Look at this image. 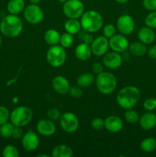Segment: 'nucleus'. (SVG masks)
Returning <instances> with one entry per match:
<instances>
[{
    "label": "nucleus",
    "mask_w": 156,
    "mask_h": 157,
    "mask_svg": "<svg viewBox=\"0 0 156 157\" xmlns=\"http://www.w3.org/2000/svg\"><path fill=\"white\" fill-rule=\"evenodd\" d=\"M140 99V90L135 86H126L121 89L116 95L119 107L125 110L132 109Z\"/></svg>",
    "instance_id": "nucleus-1"
},
{
    "label": "nucleus",
    "mask_w": 156,
    "mask_h": 157,
    "mask_svg": "<svg viewBox=\"0 0 156 157\" xmlns=\"http://www.w3.org/2000/svg\"><path fill=\"white\" fill-rule=\"evenodd\" d=\"M23 29V22L17 15H6L0 22V32L5 36L9 38H15L21 33Z\"/></svg>",
    "instance_id": "nucleus-2"
},
{
    "label": "nucleus",
    "mask_w": 156,
    "mask_h": 157,
    "mask_svg": "<svg viewBox=\"0 0 156 157\" xmlns=\"http://www.w3.org/2000/svg\"><path fill=\"white\" fill-rule=\"evenodd\" d=\"M81 27L87 32L93 33L100 30L103 25L102 16L98 12L89 10L84 12L80 17Z\"/></svg>",
    "instance_id": "nucleus-3"
},
{
    "label": "nucleus",
    "mask_w": 156,
    "mask_h": 157,
    "mask_svg": "<svg viewBox=\"0 0 156 157\" xmlns=\"http://www.w3.org/2000/svg\"><path fill=\"white\" fill-rule=\"evenodd\" d=\"M96 85L100 93L103 94H110L116 90L117 80L116 76L112 73L102 71V73L97 75Z\"/></svg>",
    "instance_id": "nucleus-4"
},
{
    "label": "nucleus",
    "mask_w": 156,
    "mask_h": 157,
    "mask_svg": "<svg viewBox=\"0 0 156 157\" xmlns=\"http://www.w3.org/2000/svg\"><path fill=\"white\" fill-rule=\"evenodd\" d=\"M32 110L25 106H20L14 109L10 113L11 123L15 127H24L32 121Z\"/></svg>",
    "instance_id": "nucleus-5"
},
{
    "label": "nucleus",
    "mask_w": 156,
    "mask_h": 157,
    "mask_svg": "<svg viewBox=\"0 0 156 157\" xmlns=\"http://www.w3.org/2000/svg\"><path fill=\"white\" fill-rule=\"evenodd\" d=\"M47 61L50 66L54 67H59L65 63L66 52L64 48L61 45H51L47 52Z\"/></svg>",
    "instance_id": "nucleus-6"
},
{
    "label": "nucleus",
    "mask_w": 156,
    "mask_h": 157,
    "mask_svg": "<svg viewBox=\"0 0 156 157\" xmlns=\"http://www.w3.org/2000/svg\"><path fill=\"white\" fill-rule=\"evenodd\" d=\"M64 14L68 18H80L84 12V5L80 0H67L63 6Z\"/></svg>",
    "instance_id": "nucleus-7"
},
{
    "label": "nucleus",
    "mask_w": 156,
    "mask_h": 157,
    "mask_svg": "<svg viewBox=\"0 0 156 157\" xmlns=\"http://www.w3.org/2000/svg\"><path fill=\"white\" fill-rule=\"evenodd\" d=\"M44 12L37 4L28 5L24 9V17L26 21L32 25H38L44 19Z\"/></svg>",
    "instance_id": "nucleus-8"
},
{
    "label": "nucleus",
    "mask_w": 156,
    "mask_h": 157,
    "mask_svg": "<svg viewBox=\"0 0 156 157\" xmlns=\"http://www.w3.org/2000/svg\"><path fill=\"white\" fill-rule=\"evenodd\" d=\"M60 124L64 131L67 133H74L79 127V119L75 113L66 112L61 114Z\"/></svg>",
    "instance_id": "nucleus-9"
},
{
    "label": "nucleus",
    "mask_w": 156,
    "mask_h": 157,
    "mask_svg": "<svg viewBox=\"0 0 156 157\" xmlns=\"http://www.w3.org/2000/svg\"><path fill=\"white\" fill-rule=\"evenodd\" d=\"M116 28L122 35H128L133 32L135 29V21L129 15H122L116 21Z\"/></svg>",
    "instance_id": "nucleus-10"
},
{
    "label": "nucleus",
    "mask_w": 156,
    "mask_h": 157,
    "mask_svg": "<svg viewBox=\"0 0 156 157\" xmlns=\"http://www.w3.org/2000/svg\"><path fill=\"white\" fill-rule=\"evenodd\" d=\"M109 45L113 52L121 53L128 48V40L124 35H114L109 40Z\"/></svg>",
    "instance_id": "nucleus-11"
},
{
    "label": "nucleus",
    "mask_w": 156,
    "mask_h": 157,
    "mask_svg": "<svg viewBox=\"0 0 156 157\" xmlns=\"http://www.w3.org/2000/svg\"><path fill=\"white\" fill-rule=\"evenodd\" d=\"M92 53L96 56H102L105 55L108 51L109 40L105 36H99L94 38L90 44Z\"/></svg>",
    "instance_id": "nucleus-12"
},
{
    "label": "nucleus",
    "mask_w": 156,
    "mask_h": 157,
    "mask_svg": "<svg viewBox=\"0 0 156 157\" xmlns=\"http://www.w3.org/2000/svg\"><path fill=\"white\" fill-rule=\"evenodd\" d=\"M39 138L33 130H29L23 135L21 138V144L23 148L27 151H34L39 146Z\"/></svg>",
    "instance_id": "nucleus-13"
},
{
    "label": "nucleus",
    "mask_w": 156,
    "mask_h": 157,
    "mask_svg": "<svg viewBox=\"0 0 156 157\" xmlns=\"http://www.w3.org/2000/svg\"><path fill=\"white\" fill-rule=\"evenodd\" d=\"M102 63L107 68L117 69L122 65V58L118 52H106L102 58Z\"/></svg>",
    "instance_id": "nucleus-14"
},
{
    "label": "nucleus",
    "mask_w": 156,
    "mask_h": 157,
    "mask_svg": "<svg viewBox=\"0 0 156 157\" xmlns=\"http://www.w3.org/2000/svg\"><path fill=\"white\" fill-rule=\"evenodd\" d=\"M37 130L41 135L49 136L56 131V126L50 119H41L37 124Z\"/></svg>",
    "instance_id": "nucleus-15"
},
{
    "label": "nucleus",
    "mask_w": 156,
    "mask_h": 157,
    "mask_svg": "<svg viewBox=\"0 0 156 157\" xmlns=\"http://www.w3.org/2000/svg\"><path fill=\"white\" fill-rule=\"evenodd\" d=\"M104 127L111 133H118L123 128V122L119 117L110 115L104 120Z\"/></svg>",
    "instance_id": "nucleus-16"
},
{
    "label": "nucleus",
    "mask_w": 156,
    "mask_h": 157,
    "mask_svg": "<svg viewBox=\"0 0 156 157\" xmlns=\"http://www.w3.org/2000/svg\"><path fill=\"white\" fill-rule=\"evenodd\" d=\"M52 87L54 90L60 94H65L68 93L70 87L69 81L61 75H58L54 78L52 80Z\"/></svg>",
    "instance_id": "nucleus-17"
},
{
    "label": "nucleus",
    "mask_w": 156,
    "mask_h": 157,
    "mask_svg": "<svg viewBox=\"0 0 156 157\" xmlns=\"http://www.w3.org/2000/svg\"><path fill=\"white\" fill-rule=\"evenodd\" d=\"M138 38L141 42L145 44H151L155 40V33L152 29L145 26L139 29L138 32Z\"/></svg>",
    "instance_id": "nucleus-18"
},
{
    "label": "nucleus",
    "mask_w": 156,
    "mask_h": 157,
    "mask_svg": "<svg viewBox=\"0 0 156 157\" xmlns=\"http://www.w3.org/2000/svg\"><path fill=\"white\" fill-rule=\"evenodd\" d=\"M75 56L78 60L82 61H87L92 55V50L90 44L86 43H80L75 48Z\"/></svg>",
    "instance_id": "nucleus-19"
},
{
    "label": "nucleus",
    "mask_w": 156,
    "mask_h": 157,
    "mask_svg": "<svg viewBox=\"0 0 156 157\" xmlns=\"http://www.w3.org/2000/svg\"><path fill=\"white\" fill-rule=\"evenodd\" d=\"M140 127L145 130H150L156 126V115L151 112L145 113L139 118Z\"/></svg>",
    "instance_id": "nucleus-20"
},
{
    "label": "nucleus",
    "mask_w": 156,
    "mask_h": 157,
    "mask_svg": "<svg viewBox=\"0 0 156 157\" xmlns=\"http://www.w3.org/2000/svg\"><path fill=\"white\" fill-rule=\"evenodd\" d=\"M73 150L67 145H58L51 152L52 157H71L73 156Z\"/></svg>",
    "instance_id": "nucleus-21"
},
{
    "label": "nucleus",
    "mask_w": 156,
    "mask_h": 157,
    "mask_svg": "<svg viewBox=\"0 0 156 157\" xmlns=\"http://www.w3.org/2000/svg\"><path fill=\"white\" fill-rule=\"evenodd\" d=\"M80 21H78L76 18H69L64 23V29L66 32L71 35H76L81 31Z\"/></svg>",
    "instance_id": "nucleus-22"
},
{
    "label": "nucleus",
    "mask_w": 156,
    "mask_h": 157,
    "mask_svg": "<svg viewBox=\"0 0 156 157\" xmlns=\"http://www.w3.org/2000/svg\"><path fill=\"white\" fill-rule=\"evenodd\" d=\"M24 0H10L7 4L8 12L12 15H18L24 9Z\"/></svg>",
    "instance_id": "nucleus-23"
},
{
    "label": "nucleus",
    "mask_w": 156,
    "mask_h": 157,
    "mask_svg": "<svg viewBox=\"0 0 156 157\" xmlns=\"http://www.w3.org/2000/svg\"><path fill=\"white\" fill-rule=\"evenodd\" d=\"M44 38L47 44H50V45H56L58 43H60L61 35L57 30L50 29L46 31L44 33Z\"/></svg>",
    "instance_id": "nucleus-24"
},
{
    "label": "nucleus",
    "mask_w": 156,
    "mask_h": 157,
    "mask_svg": "<svg viewBox=\"0 0 156 157\" xmlns=\"http://www.w3.org/2000/svg\"><path fill=\"white\" fill-rule=\"evenodd\" d=\"M128 49H129L130 53L136 57L143 56L147 52L146 45L141 41L133 42L128 46Z\"/></svg>",
    "instance_id": "nucleus-25"
},
{
    "label": "nucleus",
    "mask_w": 156,
    "mask_h": 157,
    "mask_svg": "<svg viewBox=\"0 0 156 157\" xmlns=\"http://www.w3.org/2000/svg\"><path fill=\"white\" fill-rule=\"evenodd\" d=\"M95 81V78L92 74L84 73L80 75L76 80L78 86L81 87H90Z\"/></svg>",
    "instance_id": "nucleus-26"
},
{
    "label": "nucleus",
    "mask_w": 156,
    "mask_h": 157,
    "mask_svg": "<svg viewBox=\"0 0 156 157\" xmlns=\"http://www.w3.org/2000/svg\"><path fill=\"white\" fill-rule=\"evenodd\" d=\"M141 150L145 153H151L156 150V140L153 137H147L140 144Z\"/></svg>",
    "instance_id": "nucleus-27"
},
{
    "label": "nucleus",
    "mask_w": 156,
    "mask_h": 157,
    "mask_svg": "<svg viewBox=\"0 0 156 157\" xmlns=\"http://www.w3.org/2000/svg\"><path fill=\"white\" fill-rule=\"evenodd\" d=\"M15 126L12 123H6L0 126V136L3 138H10L12 136Z\"/></svg>",
    "instance_id": "nucleus-28"
},
{
    "label": "nucleus",
    "mask_w": 156,
    "mask_h": 157,
    "mask_svg": "<svg viewBox=\"0 0 156 157\" xmlns=\"http://www.w3.org/2000/svg\"><path fill=\"white\" fill-rule=\"evenodd\" d=\"M73 44V35L66 32V33L62 34L60 38V44L64 48H70L72 44Z\"/></svg>",
    "instance_id": "nucleus-29"
},
{
    "label": "nucleus",
    "mask_w": 156,
    "mask_h": 157,
    "mask_svg": "<svg viewBox=\"0 0 156 157\" xmlns=\"http://www.w3.org/2000/svg\"><path fill=\"white\" fill-rule=\"evenodd\" d=\"M139 115L136 110L128 109L125 113V119L129 124H136L139 121Z\"/></svg>",
    "instance_id": "nucleus-30"
},
{
    "label": "nucleus",
    "mask_w": 156,
    "mask_h": 157,
    "mask_svg": "<svg viewBox=\"0 0 156 157\" xmlns=\"http://www.w3.org/2000/svg\"><path fill=\"white\" fill-rule=\"evenodd\" d=\"M2 156L4 157H18L19 152L18 149L12 145H8L5 147L2 150Z\"/></svg>",
    "instance_id": "nucleus-31"
},
{
    "label": "nucleus",
    "mask_w": 156,
    "mask_h": 157,
    "mask_svg": "<svg viewBox=\"0 0 156 157\" xmlns=\"http://www.w3.org/2000/svg\"><path fill=\"white\" fill-rule=\"evenodd\" d=\"M145 24L152 29H156V10L151 11L145 18Z\"/></svg>",
    "instance_id": "nucleus-32"
},
{
    "label": "nucleus",
    "mask_w": 156,
    "mask_h": 157,
    "mask_svg": "<svg viewBox=\"0 0 156 157\" xmlns=\"http://www.w3.org/2000/svg\"><path fill=\"white\" fill-rule=\"evenodd\" d=\"M78 38L82 41L83 43H86V44H90L92 43V41H93V37L91 35V33L87 31H80V32L78 33Z\"/></svg>",
    "instance_id": "nucleus-33"
},
{
    "label": "nucleus",
    "mask_w": 156,
    "mask_h": 157,
    "mask_svg": "<svg viewBox=\"0 0 156 157\" xmlns=\"http://www.w3.org/2000/svg\"><path fill=\"white\" fill-rule=\"evenodd\" d=\"M10 119L9 109L5 106H0V126L6 124Z\"/></svg>",
    "instance_id": "nucleus-34"
},
{
    "label": "nucleus",
    "mask_w": 156,
    "mask_h": 157,
    "mask_svg": "<svg viewBox=\"0 0 156 157\" xmlns=\"http://www.w3.org/2000/svg\"><path fill=\"white\" fill-rule=\"evenodd\" d=\"M116 27L113 24H107L103 28V35L106 38H110L116 35Z\"/></svg>",
    "instance_id": "nucleus-35"
},
{
    "label": "nucleus",
    "mask_w": 156,
    "mask_h": 157,
    "mask_svg": "<svg viewBox=\"0 0 156 157\" xmlns=\"http://www.w3.org/2000/svg\"><path fill=\"white\" fill-rule=\"evenodd\" d=\"M143 107L148 111H152L156 109V98H150L145 100L143 104Z\"/></svg>",
    "instance_id": "nucleus-36"
},
{
    "label": "nucleus",
    "mask_w": 156,
    "mask_h": 157,
    "mask_svg": "<svg viewBox=\"0 0 156 157\" xmlns=\"http://www.w3.org/2000/svg\"><path fill=\"white\" fill-rule=\"evenodd\" d=\"M61 116V112L56 108H50L47 111V118L51 120V121H58V120H60Z\"/></svg>",
    "instance_id": "nucleus-37"
},
{
    "label": "nucleus",
    "mask_w": 156,
    "mask_h": 157,
    "mask_svg": "<svg viewBox=\"0 0 156 157\" xmlns=\"http://www.w3.org/2000/svg\"><path fill=\"white\" fill-rule=\"evenodd\" d=\"M92 128L95 130H100L104 128V120L100 117H96L91 122Z\"/></svg>",
    "instance_id": "nucleus-38"
},
{
    "label": "nucleus",
    "mask_w": 156,
    "mask_h": 157,
    "mask_svg": "<svg viewBox=\"0 0 156 157\" xmlns=\"http://www.w3.org/2000/svg\"><path fill=\"white\" fill-rule=\"evenodd\" d=\"M69 93H70V96L73 98H80L83 95V90L80 86H73V87H70Z\"/></svg>",
    "instance_id": "nucleus-39"
},
{
    "label": "nucleus",
    "mask_w": 156,
    "mask_h": 157,
    "mask_svg": "<svg viewBox=\"0 0 156 157\" xmlns=\"http://www.w3.org/2000/svg\"><path fill=\"white\" fill-rule=\"evenodd\" d=\"M142 4L144 8L150 12L156 10V0H143Z\"/></svg>",
    "instance_id": "nucleus-40"
},
{
    "label": "nucleus",
    "mask_w": 156,
    "mask_h": 157,
    "mask_svg": "<svg viewBox=\"0 0 156 157\" xmlns=\"http://www.w3.org/2000/svg\"><path fill=\"white\" fill-rule=\"evenodd\" d=\"M23 136V131L21 127H14L13 133H12V137L15 140L21 139Z\"/></svg>",
    "instance_id": "nucleus-41"
},
{
    "label": "nucleus",
    "mask_w": 156,
    "mask_h": 157,
    "mask_svg": "<svg viewBox=\"0 0 156 157\" xmlns=\"http://www.w3.org/2000/svg\"><path fill=\"white\" fill-rule=\"evenodd\" d=\"M92 70H93L94 74L99 75V74L102 73L103 71V65L99 62H95L93 63V66H92Z\"/></svg>",
    "instance_id": "nucleus-42"
},
{
    "label": "nucleus",
    "mask_w": 156,
    "mask_h": 157,
    "mask_svg": "<svg viewBox=\"0 0 156 157\" xmlns=\"http://www.w3.org/2000/svg\"><path fill=\"white\" fill-rule=\"evenodd\" d=\"M148 55L151 59H156V44L151 46L148 48Z\"/></svg>",
    "instance_id": "nucleus-43"
},
{
    "label": "nucleus",
    "mask_w": 156,
    "mask_h": 157,
    "mask_svg": "<svg viewBox=\"0 0 156 157\" xmlns=\"http://www.w3.org/2000/svg\"><path fill=\"white\" fill-rule=\"evenodd\" d=\"M116 2L119 3V4H125V3L128 2V0H115Z\"/></svg>",
    "instance_id": "nucleus-44"
},
{
    "label": "nucleus",
    "mask_w": 156,
    "mask_h": 157,
    "mask_svg": "<svg viewBox=\"0 0 156 157\" xmlns=\"http://www.w3.org/2000/svg\"><path fill=\"white\" fill-rule=\"evenodd\" d=\"M29 1H30L32 4H38V3H39L41 0H29Z\"/></svg>",
    "instance_id": "nucleus-45"
},
{
    "label": "nucleus",
    "mask_w": 156,
    "mask_h": 157,
    "mask_svg": "<svg viewBox=\"0 0 156 157\" xmlns=\"http://www.w3.org/2000/svg\"><path fill=\"white\" fill-rule=\"evenodd\" d=\"M42 156L49 157L48 155H47V154H39V155H38V157H42Z\"/></svg>",
    "instance_id": "nucleus-46"
},
{
    "label": "nucleus",
    "mask_w": 156,
    "mask_h": 157,
    "mask_svg": "<svg viewBox=\"0 0 156 157\" xmlns=\"http://www.w3.org/2000/svg\"><path fill=\"white\" fill-rule=\"evenodd\" d=\"M58 2H62V3H64L66 1H67V0H58Z\"/></svg>",
    "instance_id": "nucleus-47"
},
{
    "label": "nucleus",
    "mask_w": 156,
    "mask_h": 157,
    "mask_svg": "<svg viewBox=\"0 0 156 157\" xmlns=\"http://www.w3.org/2000/svg\"><path fill=\"white\" fill-rule=\"evenodd\" d=\"M1 42H2V39H1V37H0V44H1Z\"/></svg>",
    "instance_id": "nucleus-48"
}]
</instances>
